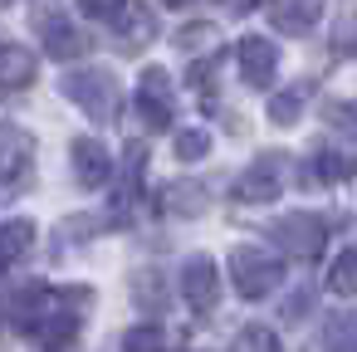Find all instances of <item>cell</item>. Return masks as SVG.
I'll return each instance as SVG.
<instances>
[{
	"mask_svg": "<svg viewBox=\"0 0 357 352\" xmlns=\"http://www.w3.org/2000/svg\"><path fill=\"white\" fill-rule=\"evenodd\" d=\"M230 274H235V289L240 298H269L279 284H284V259L269 254L264 245H235L230 250Z\"/></svg>",
	"mask_w": 357,
	"mask_h": 352,
	"instance_id": "cell-1",
	"label": "cell"
},
{
	"mask_svg": "<svg viewBox=\"0 0 357 352\" xmlns=\"http://www.w3.org/2000/svg\"><path fill=\"white\" fill-rule=\"evenodd\" d=\"M269 240L289 254V259H318L328 245V220L313 211H289L284 220L269 225Z\"/></svg>",
	"mask_w": 357,
	"mask_h": 352,
	"instance_id": "cell-2",
	"label": "cell"
},
{
	"mask_svg": "<svg viewBox=\"0 0 357 352\" xmlns=\"http://www.w3.org/2000/svg\"><path fill=\"white\" fill-rule=\"evenodd\" d=\"M64 98H74L89 118H113L118 113V84H113V74L108 69H74V74H64Z\"/></svg>",
	"mask_w": 357,
	"mask_h": 352,
	"instance_id": "cell-3",
	"label": "cell"
},
{
	"mask_svg": "<svg viewBox=\"0 0 357 352\" xmlns=\"http://www.w3.org/2000/svg\"><path fill=\"white\" fill-rule=\"evenodd\" d=\"M35 176V137L25 128H0V191L20 196Z\"/></svg>",
	"mask_w": 357,
	"mask_h": 352,
	"instance_id": "cell-4",
	"label": "cell"
},
{
	"mask_svg": "<svg viewBox=\"0 0 357 352\" xmlns=\"http://www.w3.org/2000/svg\"><path fill=\"white\" fill-rule=\"evenodd\" d=\"M289 181V157L284 152H259L240 176H235V201H274Z\"/></svg>",
	"mask_w": 357,
	"mask_h": 352,
	"instance_id": "cell-5",
	"label": "cell"
},
{
	"mask_svg": "<svg viewBox=\"0 0 357 352\" xmlns=\"http://www.w3.org/2000/svg\"><path fill=\"white\" fill-rule=\"evenodd\" d=\"M132 108H137V118H142L147 128H157V132L172 128L176 98H172V79H167V69H142L137 93H132Z\"/></svg>",
	"mask_w": 357,
	"mask_h": 352,
	"instance_id": "cell-6",
	"label": "cell"
},
{
	"mask_svg": "<svg viewBox=\"0 0 357 352\" xmlns=\"http://www.w3.org/2000/svg\"><path fill=\"white\" fill-rule=\"evenodd\" d=\"M181 298L196 313H211L220 303V269H215L211 254H186V264H181Z\"/></svg>",
	"mask_w": 357,
	"mask_h": 352,
	"instance_id": "cell-7",
	"label": "cell"
},
{
	"mask_svg": "<svg viewBox=\"0 0 357 352\" xmlns=\"http://www.w3.org/2000/svg\"><path fill=\"white\" fill-rule=\"evenodd\" d=\"M235 59H240V79H245L250 89H269L274 74H279V49H274L269 40H259V35H245V40L235 45Z\"/></svg>",
	"mask_w": 357,
	"mask_h": 352,
	"instance_id": "cell-8",
	"label": "cell"
},
{
	"mask_svg": "<svg viewBox=\"0 0 357 352\" xmlns=\"http://www.w3.org/2000/svg\"><path fill=\"white\" fill-rule=\"evenodd\" d=\"M69 162H74V181L89 186V191H98V186L113 176V152H108L98 137H79V142L69 147Z\"/></svg>",
	"mask_w": 357,
	"mask_h": 352,
	"instance_id": "cell-9",
	"label": "cell"
},
{
	"mask_svg": "<svg viewBox=\"0 0 357 352\" xmlns=\"http://www.w3.org/2000/svg\"><path fill=\"white\" fill-rule=\"evenodd\" d=\"M108 25H113V35H118L123 49H142V45H152V35H157L152 10L142 6V0H123V6L108 15Z\"/></svg>",
	"mask_w": 357,
	"mask_h": 352,
	"instance_id": "cell-10",
	"label": "cell"
},
{
	"mask_svg": "<svg viewBox=\"0 0 357 352\" xmlns=\"http://www.w3.org/2000/svg\"><path fill=\"white\" fill-rule=\"evenodd\" d=\"M40 40H45L50 59H79V54H89V35L69 15H40Z\"/></svg>",
	"mask_w": 357,
	"mask_h": 352,
	"instance_id": "cell-11",
	"label": "cell"
},
{
	"mask_svg": "<svg viewBox=\"0 0 357 352\" xmlns=\"http://www.w3.org/2000/svg\"><path fill=\"white\" fill-rule=\"evenodd\" d=\"M157 206H162V215H176V220H191V215H201L206 206H211V191L201 186V181H167L162 191H157Z\"/></svg>",
	"mask_w": 357,
	"mask_h": 352,
	"instance_id": "cell-12",
	"label": "cell"
},
{
	"mask_svg": "<svg viewBox=\"0 0 357 352\" xmlns=\"http://www.w3.org/2000/svg\"><path fill=\"white\" fill-rule=\"evenodd\" d=\"M30 250H35V220H25V215L0 220V269L20 264Z\"/></svg>",
	"mask_w": 357,
	"mask_h": 352,
	"instance_id": "cell-13",
	"label": "cell"
},
{
	"mask_svg": "<svg viewBox=\"0 0 357 352\" xmlns=\"http://www.w3.org/2000/svg\"><path fill=\"white\" fill-rule=\"evenodd\" d=\"M323 15V0H274V25L284 35H308Z\"/></svg>",
	"mask_w": 357,
	"mask_h": 352,
	"instance_id": "cell-14",
	"label": "cell"
},
{
	"mask_svg": "<svg viewBox=\"0 0 357 352\" xmlns=\"http://www.w3.org/2000/svg\"><path fill=\"white\" fill-rule=\"evenodd\" d=\"M35 84V54L20 45L0 49V89H30Z\"/></svg>",
	"mask_w": 357,
	"mask_h": 352,
	"instance_id": "cell-15",
	"label": "cell"
},
{
	"mask_svg": "<svg viewBox=\"0 0 357 352\" xmlns=\"http://www.w3.org/2000/svg\"><path fill=\"white\" fill-rule=\"evenodd\" d=\"M132 298H137L142 308H162V303H167V279H162V269H137V274H132Z\"/></svg>",
	"mask_w": 357,
	"mask_h": 352,
	"instance_id": "cell-16",
	"label": "cell"
},
{
	"mask_svg": "<svg viewBox=\"0 0 357 352\" xmlns=\"http://www.w3.org/2000/svg\"><path fill=\"white\" fill-rule=\"evenodd\" d=\"M328 289H333L337 298H352V289H357V259H352V250H342V254L333 259V269H328Z\"/></svg>",
	"mask_w": 357,
	"mask_h": 352,
	"instance_id": "cell-17",
	"label": "cell"
},
{
	"mask_svg": "<svg viewBox=\"0 0 357 352\" xmlns=\"http://www.w3.org/2000/svg\"><path fill=\"white\" fill-rule=\"evenodd\" d=\"M313 181H347L352 176V162L342 152H313Z\"/></svg>",
	"mask_w": 357,
	"mask_h": 352,
	"instance_id": "cell-18",
	"label": "cell"
},
{
	"mask_svg": "<svg viewBox=\"0 0 357 352\" xmlns=\"http://www.w3.org/2000/svg\"><path fill=\"white\" fill-rule=\"evenodd\" d=\"M123 352H167V337H162L157 323H142V328L123 332Z\"/></svg>",
	"mask_w": 357,
	"mask_h": 352,
	"instance_id": "cell-19",
	"label": "cell"
},
{
	"mask_svg": "<svg viewBox=\"0 0 357 352\" xmlns=\"http://www.w3.org/2000/svg\"><path fill=\"white\" fill-rule=\"evenodd\" d=\"M235 352H284V347H279L274 328L250 323V328H240V332H235Z\"/></svg>",
	"mask_w": 357,
	"mask_h": 352,
	"instance_id": "cell-20",
	"label": "cell"
},
{
	"mask_svg": "<svg viewBox=\"0 0 357 352\" xmlns=\"http://www.w3.org/2000/svg\"><path fill=\"white\" fill-rule=\"evenodd\" d=\"M172 147H176V157H181V162H201V157L211 152V132H206V128H181Z\"/></svg>",
	"mask_w": 357,
	"mask_h": 352,
	"instance_id": "cell-21",
	"label": "cell"
},
{
	"mask_svg": "<svg viewBox=\"0 0 357 352\" xmlns=\"http://www.w3.org/2000/svg\"><path fill=\"white\" fill-rule=\"evenodd\" d=\"M303 98H308V89H303V84H298V89H289V93H279V98L269 103V118H274L279 128L298 123V108H303Z\"/></svg>",
	"mask_w": 357,
	"mask_h": 352,
	"instance_id": "cell-22",
	"label": "cell"
},
{
	"mask_svg": "<svg viewBox=\"0 0 357 352\" xmlns=\"http://www.w3.org/2000/svg\"><path fill=\"white\" fill-rule=\"evenodd\" d=\"M308 298H313L308 289H298V293H289V298L279 303V318H284V323H303V318H308Z\"/></svg>",
	"mask_w": 357,
	"mask_h": 352,
	"instance_id": "cell-23",
	"label": "cell"
},
{
	"mask_svg": "<svg viewBox=\"0 0 357 352\" xmlns=\"http://www.w3.org/2000/svg\"><path fill=\"white\" fill-rule=\"evenodd\" d=\"M191 89L196 93H215V59H206V64H191Z\"/></svg>",
	"mask_w": 357,
	"mask_h": 352,
	"instance_id": "cell-24",
	"label": "cell"
},
{
	"mask_svg": "<svg viewBox=\"0 0 357 352\" xmlns=\"http://www.w3.org/2000/svg\"><path fill=\"white\" fill-rule=\"evenodd\" d=\"M118 6H123V0H79V10H84L89 20H108Z\"/></svg>",
	"mask_w": 357,
	"mask_h": 352,
	"instance_id": "cell-25",
	"label": "cell"
},
{
	"mask_svg": "<svg viewBox=\"0 0 357 352\" xmlns=\"http://www.w3.org/2000/svg\"><path fill=\"white\" fill-rule=\"evenodd\" d=\"M328 123H333V128H342V132H347V128H352V108H347V103H342V98H333V103H328Z\"/></svg>",
	"mask_w": 357,
	"mask_h": 352,
	"instance_id": "cell-26",
	"label": "cell"
},
{
	"mask_svg": "<svg viewBox=\"0 0 357 352\" xmlns=\"http://www.w3.org/2000/svg\"><path fill=\"white\" fill-rule=\"evenodd\" d=\"M347 35H352V20H337V40H333L337 54H347Z\"/></svg>",
	"mask_w": 357,
	"mask_h": 352,
	"instance_id": "cell-27",
	"label": "cell"
},
{
	"mask_svg": "<svg viewBox=\"0 0 357 352\" xmlns=\"http://www.w3.org/2000/svg\"><path fill=\"white\" fill-rule=\"evenodd\" d=\"M225 6H230L235 15H245V10H255V6H259V0H225Z\"/></svg>",
	"mask_w": 357,
	"mask_h": 352,
	"instance_id": "cell-28",
	"label": "cell"
},
{
	"mask_svg": "<svg viewBox=\"0 0 357 352\" xmlns=\"http://www.w3.org/2000/svg\"><path fill=\"white\" fill-rule=\"evenodd\" d=\"M167 6H172V10H181V6H191V0H167Z\"/></svg>",
	"mask_w": 357,
	"mask_h": 352,
	"instance_id": "cell-29",
	"label": "cell"
},
{
	"mask_svg": "<svg viewBox=\"0 0 357 352\" xmlns=\"http://www.w3.org/2000/svg\"><path fill=\"white\" fill-rule=\"evenodd\" d=\"M6 6H15V0H0V10H6Z\"/></svg>",
	"mask_w": 357,
	"mask_h": 352,
	"instance_id": "cell-30",
	"label": "cell"
},
{
	"mask_svg": "<svg viewBox=\"0 0 357 352\" xmlns=\"http://www.w3.org/2000/svg\"><path fill=\"white\" fill-rule=\"evenodd\" d=\"M0 49H6V40H0Z\"/></svg>",
	"mask_w": 357,
	"mask_h": 352,
	"instance_id": "cell-31",
	"label": "cell"
}]
</instances>
